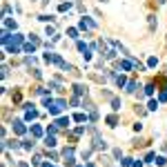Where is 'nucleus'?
Segmentation results:
<instances>
[{
	"mask_svg": "<svg viewBox=\"0 0 167 167\" xmlns=\"http://www.w3.org/2000/svg\"><path fill=\"white\" fill-rule=\"evenodd\" d=\"M20 43H22V36L20 33H14V36L7 40V49L11 51V54H18L20 51Z\"/></svg>",
	"mask_w": 167,
	"mask_h": 167,
	"instance_id": "obj_1",
	"label": "nucleus"
},
{
	"mask_svg": "<svg viewBox=\"0 0 167 167\" xmlns=\"http://www.w3.org/2000/svg\"><path fill=\"white\" fill-rule=\"evenodd\" d=\"M67 107V100H62V98H58V100H51V105L47 107L51 114H54V116H58V114L62 112V109Z\"/></svg>",
	"mask_w": 167,
	"mask_h": 167,
	"instance_id": "obj_2",
	"label": "nucleus"
},
{
	"mask_svg": "<svg viewBox=\"0 0 167 167\" xmlns=\"http://www.w3.org/2000/svg\"><path fill=\"white\" fill-rule=\"evenodd\" d=\"M91 131H94V147L98 149V152H105V149H107V143L100 138V134H98L96 129H91Z\"/></svg>",
	"mask_w": 167,
	"mask_h": 167,
	"instance_id": "obj_3",
	"label": "nucleus"
},
{
	"mask_svg": "<svg viewBox=\"0 0 167 167\" xmlns=\"http://www.w3.org/2000/svg\"><path fill=\"white\" fill-rule=\"evenodd\" d=\"M62 158H65V165L71 167V165H74V149H71V147L62 149Z\"/></svg>",
	"mask_w": 167,
	"mask_h": 167,
	"instance_id": "obj_4",
	"label": "nucleus"
},
{
	"mask_svg": "<svg viewBox=\"0 0 167 167\" xmlns=\"http://www.w3.org/2000/svg\"><path fill=\"white\" fill-rule=\"evenodd\" d=\"M87 76H89L91 80H94V83H98V85H102V83H107V76H105V74H102V76H100V74H94V71H89Z\"/></svg>",
	"mask_w": 167,
	"mask_h": 167,
	"instance_id": "obj_5",
	"label": "nucleus"
},
{
	"mask_svg": "<svg viewBox=\"0 0 167 167\" xmlns=\"http://www.w3.org/2000/svg\"><path fill=\"white\" fill-rule=\"evenodd\" d=\"M80 29H94V27H96V22L94 20H89V18H80Z\"/></svg>",
	"mask_w": 167,
	"mask_h": 167,
	"instance_id": "obj_6",
	"label": "nucleus"
},
{
	"mask_svg": "<svg viewBox=\"0 0 167 167\" xmlns=\"http://www.w3.org/2000/svg\"><path fill=\"white\" fill-rule=\"evenodd\" d=\"M14 131H16V134H25V131H27V127L22 125V120H14Z\"/></svg>",
	"mask_w": 167,
	"mask_h": 167,
	"instance_id": "obj_7",
	"label": "nucleus"
},
{
	"mask_svg": "<svg viewBox=\"0 0 167 167\" xmlns=\"http://www.w3.org/2000/svg\"><path fill=\"white\" fill-rule=\"evenodd\" d=\"M74 91H76V96H87V87L85 85H74Z\"/></svg>",
	"mask_w": 167,
	"mask_h": 167,
	"instance_id": "obj_8",
	"label": "nucleus"
},
{
	"mask_svg": "<svg viewBox=\"0 0 167 167\" xmlns=\"http://www.w3.org/2000/svg\"><path fill=\"white\" fill-rule=\"evenodd\" d=\"M107 125H109V127H116V125H118V116H116V114H109V116H107Z\"/></svg>",
	"mask_w": 167,
	"mask_h": 167,
	"instance_id": "obj_9",
	"label": "nucleus"
},
{
	"mask_svg": "<svg viewBox=\"0 0 167 167\" xmlns=\"http://www.w3.org/2000/svg\"><path fill=\"white\" fill-rule=\"evenodd\" d=\"M5 27H7V29H11V31H16V20H11V18H5Z\"/></svg>",
	"mask_w": 167,
	"mask_h": 167,
	"instance_id": "obj_10",
	"label": "nucleus"
},
{
	"mask_svg": "<svg viewBox=\"0 0 167 167\" xmlns=\"http://www.w3.org/2000/svg\"><path fill=\"white\" fill-rule=\"evenodd\" d=\"M45 145H47V147H54V145H56V138H54V134H47V138H45Z\"/></svg>",
	"mask_w": 167,
	"mask_h": 167,
	"instance_id": "obj_11",
	"label": "nucleus"
},
{
	"mask_svg": "<svg viewBox=\"0 0 167 167\" xmlns=\"http://www.w3.org/2000/svg\"><path fill=\"white\" fill-rule=\"evenodd\" d=\"M31 134L36 136V138H40V136H43V127H40V125H33V127H31Z\"/></svg>",
	"mask_w": 167,
	"mask_h": 167,
	"instance_id": "obj_12",
	"label": "nucleus"
},
{
	"mask_svg": "<svg viewBox=\"0 0 167 167\" xmlns=\"http://www.w3.org/2000/svg\"><path fill=\"white\" fill-rule=\"evenodd\" d=\"M56 125H58L60 129H65L67 125H69V118H58V120H56Z\"/></svg>",
	"mask_w": 167,
	"mask_h": 167,
	"instance_id": "obj_13",
	"label": "nucleus"
},
{
	"mask_svg": "<svg viewBox=\"0 0 167 167\" xmlns=\"http://www.w3.org/2000/svg\"><path fill=\"white\" fill-rule=\"evenodd\" d=\"M120 107H123V102H120L118 98H112V109H114V112H118Z\"/></svg>",
	"mask_w": 167,
	"mask_h": 167,
	"instance_id": "obj_14",
	"label": "nucleus"
},
{
	"mask_svg": "<svg viewBox=\"0 0 167 167\" xmlns=\"http://www.w3.org/2000/svg\"><path fill=\"white\" fill-rule=\"evenodd\" d=\"M136 87H138V85H136V80H129V83H127V91H129V94H134Z\"/></svg>",
	"mask_w": 167,
	"mask_h": 167,
	"instance_id": "obj_15",
	"label": "nucleus"
},
{
	"mask_svg": "<svg viewBox=\"0 0 167 167\" xmlns=\"http://www.w3.org/2000/svg\"><path fill=\"white\" fill-rule=\"evenodd\" d=\"M22 49H25L27 54H33V49H36V45H33V43H27V45H25Z\"/></svg>",
	"mask_w": 167,
	"mask_h": 167,
	"instance_id": "obj_16",
	"label": "nucleus"
},
{
	"mask_svg": "<svg viewBox=\"0 0 167 167\" xmlns=\"http://www.w3.org/2000/svg\"><path fill=\"white\" fill-rule=\"evenodd\" d=\"M74 120H76V123H85V120H87V116H85V114H76V116H74Z\"/></svg>",
	"mask_w": 167,
	"mask_h": 167,
	"instance_id": "obj_17",
	"label": "nucleus"
},
{
	"mask_svg": "<svg viewBox=\"0 0 167 167\" xmlns=\"http://www.w3.org/2000/svg\"><path fill=\"white\" fill-rule=\"evenodd\" d=\"M149 29H156V25H158V22H156V18H154V16H149Z\"/></svg>",
	"mask_w": 167,
	"mask_h": 167,
	"instance_id": "obj_18",
	"label": "nucleus"
},
{
	"mask_svg": "<svg viewBox=\"0 0 167 167\" xmlns=\"http://www.w3.org/2000/svg\"><path fill=\"white\" fill-rule=\"evenodd\" d=\"M156 107H158V102H156V100H149V105H147L149 112H156Z\"/></svg>",
	"mask_w": 167,
	"mask_h": 167,
	"instance_id": "obj_19",
	"label": "nucleus"
},
{
	"mask_svg": "<svg viewBox=\"0 0 167 167\" xmlns=\"http://www.w3.org/2000/svg\"><path fill=\"white\" fill-rule=\"evenodd\" d=\"M143 94H145V96H152V94H154V85H147V87H145V91H143Z\"/></svg>",
	"mask_w": 167,
	"mask_h": 167,
	"instance_id": "obj_20",
	"label": "nucleus"
},
{
	"mask_svg": "<svg viewBox=\"0 0 167 167\" xmlns=\"http://www.w3.org/2000/svg\"><path fill=\"white\" fill-rule=\"evenodd\" d=\"M83 107H85V109H94V105H91V100H87V96H85V100H83Z\"/></svg>",
	"mask_w": 167,
	"mask_h": 167,
	"instance_id": "obj_21",
	"label": "nucleus"
},
{
	"mask_svg": "<svg viewBox=\"0 0 167 167\" xmlns=\"http://www.w3.org/2000/svg\"><path fill=\"white\" fill-rule=\"evenodd\" d=\"M58 9H60V11H69V9H71V2H62Z\"/></svg>",
	"mask_w": 167,
	"mask_h": 167,
	"instance_id": "obj_22",
	"label": "nucleus"
},
{
	"mask_svg": "<svg viewBox=\"0 0 167 167\" xmlns=\"http://www.w3.org/2000/svg\"><path fill=\"white\" fill-rule=\"evenodd\" d=\"M22 149H33V140H25L22 143Z\"/></svg>",
	"mask_w": 167,
	"mask_h": 167,
	"instance_id": "obj_23",
	"label": "nucleus"
},
{
	"mask_svg": "<svg viewBox=\"0 0 167 167\" xmlns=\"http://www.w3.org/2000/svg\"><path fill=\"white\" fill-rule=\"evenodd\" d=\"M131 65H134V62H120V69H125V71H127V69H131Z\"/></svg>",
	"mask_w": 167,
	"mask_h": 167,
	"instance_id": "obj_24",
	"label": "nucleus"
},
{
	"mask_svg": "<svg viewBox=\"0 0 167 167\" xmlns=\"http://www.w3.org/2000/svg\"><path fill=\"white\" fill-rule=\"evenodd\" d=\"M38 20H43V22H49V20H56L54 16H38Z\"/></svg>",
	"mask_w": 167,
	"mask_h": 167,
	"instance_id": "obj_25",
	"label": "nucleus"
},
{
	"mask_svg": "<svg viewBox=\"0 0 167 167\" xmlns=\"http://www.w3.org/2000/svg\"><path fill=\"white\" fill-rule=\"evenodd\" d=\"M67 36H71V38H78V31L71 27V29H67Z\"/></svg>",
	"mask_w": 167,
	"mask_h": 167,
	"instance_id": "obj_26",
	"label": "nucleus"
},
{
	"mask_svg": "<svg viewBox=\"0 0 167 167\" xmlns=\"http://www.w3.org/2000/svg\"><path fill=\"white\" fill-rule=\"evenodd\" d=\"M20 98H22V96H20V91H14V102H16V105L20 102Z\"/></svg>",
	"mask_w": 167,
	"mask_h": 167,
	"instance_id": "obj_27",
	"label": "nucleus"
},
{
	"mask_svg": "<svg viewBox=\"0 0 167 167\" xmlns=\"http://www.w3.org/2000/svg\"><path fill=\"white\" fill-rule=\"evenodd\" d=\"M9 11H11V7H9V5H2V16H7Z\"/></svg>",
	"mask_w": 167,
	"mask_h": 167,
	"instance_id": "obj_28",
	"label": "nucleus"
},
{
	"mask_svg": "<svg viewBox=\"0 0 167 167\" xmlns=\"http://www.w3.org/2000/svg\"><path fill=\"white\" fill-rule=\"evenodd\" d=\"M156 163H158V165H160V167H163V165H165V163H167V160H165V158H163V156H158V158H156Z\"/></svg>",
	"mask_w": 167,
	"mask_h": 167,
	"instance_id": "obj_29",
	"label": "nucleus"
},
{
	"mask_svg": "<svg viewBox=\"0 0 167 167\" xmlns=\"http://www.w3.org/2000/svg\"><path fill=\"white\" fill-rule=\"evenodd\" d=\"M43 167H56V165H51V163H45V165H43Z\"/></svg>",
	"mask_w": 167,
	"mask_h": 167,
	"instance_id": "obj_30",
	"label": "nucleus"
},
{
	"mask_svg": "<svg viewBox=\"0 0 167 167\" xmlns=\"http://www.w3.org/2000/svg\"><path fill=\"white\" fill-rule=\"evenodd\" d=\"M20 167H29V165H27V163H20Z\"/></svg>",
	"mask_w": 167,
	"mask_h": 167,
	"instance_id": "obj_31",
	"label": "nucleus"
},
{
	"mask_svg": "<svg viewBox=\"0 0 167 167\" xmlns=\"http://www.w3.org/2000/svg\"><path fill=\"white\" fill-rule=\"evenodd\" d=\"M156 2H158V5H163V2H165V0H156Z\"/></svg>",
	"mask_w": 167,
	"mask_h": 167,
	"instance_id": "obj_32",
	"label": "nucleus"
},
{
	"mask_svg": "<svg viewBox=\"0 0 167 167\" xmlns=\"http://www.w3.org/2000/svg\"><path fill=\"white\" fill-rule=\"evenodd\" d=\"M87 167H94V165H91V163H89V165H87Z\"/></svg>",
	"mask_w": 167,
	"mask_h": 167,
	"instance_id": "obj_33",
	"label": "nucleus"
}]
</instances>
